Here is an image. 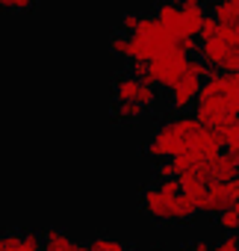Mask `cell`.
I'll return each instance as SVG.
<instances>
[{"label":"cell","mask_w":239,"mask_h":251,"mask_svg":"<svg viewBox=\"0 0 239 251\" xmlns=\"http://www.w3.org/2000/svg\"><path fill=\"white\" fill-rule=\"evenodd\" d=\"M218 151H221V136H218V130L204 127V124H201V130L192 136V142H189V148H186L183 154H189V157H195V160H201V163H210Z\"/></svg>","instance_id":"9"},{"label":"cell","mask_w":239,"mask_h":251,"mask_svg":"<svg viewBox=\"0 0 239 251\" xmlns=\"http://www.w3.org/2000/svg\"><path fill=\"white\" fill-rule=\"evenodd\" d=\"M183 251H213V245H210V242H204V239H198V242L183 245Z\"/></svg>","instance_id":"28"},{"label":"cell","mask_w":239,"mask_h":251,"mask_svg":"<svg viewBox=\"0 0 239 251\" xmlns=\"http://www.w3.org/2000/svg\"><path fill=\"white\" fill-rule=\"evenodd\" d=\"M112 95L115 100H133V103H142L145 109L157 103V89L133 74H121L115 83H112Z\"/></svg>","instance_id":"8"},{"label":"cell","mask_w":239,"mask_h":251,"mask_svg":"<svg viewBox=\"0 0 239 251\" xmlns=\"http://www.w3.org/2000/svg\"><path fill=\"white\" fill-rule=\"evenodd\" d=\"M195 118L204 124V127H213V130H221L227 124H236L239 121V95L236 92H227L215 83V77L210 74L198 92V100H195Z\"/></svg>","instance_id":"2"},{"label":"cell","mask_w":239,"mask_h":251,"mask_svg":"<svg viewBox=\"0 0 239 251\" xmlns=\"http://www.w3.org/2000/svg\"><path fill=\"white\" fill-rule=\"evenodd\" d=\"M221 71H239V48H230L224 62H221Z\"/></svg>","instance_id":"25"},{"label":"cell","mask_w":239,"mask_h":251,"mask_svg":"<svg viewBox=\"0 0 239 251\" xmlns=\"http://www.w3.org/2000/svg\"><path fill=\"white\" fill-rule=\"evenodd\" d=\"M154 18L163 24V27H168L177 39H183V21H180V6L174 3V0H166V3H160L157 6V12H154Z\"/></svg>","instance_id":"14"},{"label":"cell","mask_w":239,"mask_h":251,"mask_svg":"<svg viewBox=\"0 0 239 251\" xmlns=\"http://www.w3.org/2000/svg\"><path fill=\"white\" fill-rule=\"evenodd\" d=\"M210 177L213 180H233L239 177V154L233 151H218L213 160H210Z\"/></svg>","instance_id":"10"},{"label":"cell","mask_w":239,"mask_h":251,"mask_svg":"<svg viewBox=\"0 0 239 251\" xmlns=\"http://www.w3.org/2000/svg\"><path fill=\"white\" fill-rule=\"evenodd\" d=\"M139 21H142L139 12H124V18H121V30H124V33H133V30L139 27Z\"/></svg>","instance_id":"26"},{"label":"cell","mask_w":239,"mask_h":251,"mask_svg":"<svg viewBox=\"0 0 239 251\" xmlns=\"http://www.w3.org/2000/svg\"><path fill=\"white\" fill-rule=\"evenodd\" d=\"M201 130V121L198 118H189V115H174L168 121H163L160 127L151 133L148 145H145V154L154 157V160H174L177 154H183L192 142V136Z\"/></svg>","instance_id":"3"},{"label":"cell","mask_w":239,"mask_h":251,"mask_svg":"<svg viewBox=\"0 0 239 251\" xmlns=\"http://www.w3.org/2000/svg\"><path fill=\"white\" fill-rule=\"evenodd\" d=\"M186 65H189V50H183V48H177V45H174V48L163 50L160 56L148 59L145 83H151L154 89H171V86L183 77Z\"/></svg>","instance_id":"5"},{"label":"cell","mask_w":239,"mask_h":251,"mask_svg":"<svg viewBox=\"0 0 239 251\" xmlns=\"http://www.w3.org/2000/svg\"><path fill=\"white\" fill-rule=\"evenodd\" d=\"M210 74H213V71H210L201 59H189V65H186L183 77L168 89V92H171V95H168L171 109H177V112L192 109V106H195V100H198V92H201V86H204V80H207Z\"/></svg>","instance_id":"6"},{"label":"cell","mask_w":239,"mask_h":251,"mask_svg":"<svg viewBox=\"0 0 239 251\" xmlns=\"http://www.w3.org/2000/svg\"><path fill=\"white\" fill-rule=\"evenodd\" d=\"M218 136H221V145H224L227 151L239 154V121H236V124H227V127H221Z\"/></svg>","instance_id":"17"},{"label":"cell","mask_w":239,"mask_h":251,"mask_svg":"<svg viewBox=\"0 0 239 251\" xmlns=\"http://www.w3.org/2000/svg\"><path fill=\"white\" fill-rule=\"evenodd\" d=\"M33 3H36V0H0V6L9 9V12H27Z\"/></svg>","instance_id":"24"},{"label":"cell","mask_w":239,"mask_h":251,"mask_svg":"<svg viewBox=\"0 0 239 251\" xmlns=\"http://www.w3.org/2000/svg\"><path fill=\"white\" fill-rule=\"evenodd\" d=\"M218 80H221V86L227 92H236L239 95V71H224V74H218Z\"/></svg>","instance_id":"23"},{"label":"cell","mask_w":239,"mask_h":251,"mask_svg":"<svg viewBox=\"0 0 239 251\" xmlns=\"http://www.w3.org/2000/svg\"><path fill=\"white\" fill-rule=\"evenodd\" d=\"M233 45H227V42H221L218 36L215 39H204L201 42V48H198V59L207 65V68H221V62H224V56H227V50H230Z\"/></svg>","instance_id":"12"},{"label":"cell","mask_w":239,"mask_h":251,"mask_svg":"<svg viewBox=\"0 0 239 251\" xmlns=\"http://www.w3.org/2000/svg\"><path fill=\"white\" fill-rule=\"evenodd\" d=\"M142 115H145V106L133 103V100H115V106H112V118L118 124H139Z\"/></svg>","instance_id":"15"},{"label":"cell","mask_w":239,"mask_h":251,"mask_svg":"<svg viewBox=\"0 0 239 251\" xmlns=\"http://www.w3.org/2000/svg\"><path fill=\"white\" fill-rule=\"evenodd\" d=\"M230 213H233V216H236V219H239V198H236V201H233V204H230Z\"/></svg>","instance_id":"29"},{"label":"cell","mask_w":239,"mask_h":251,"mask_svg":"<svg viewBox=\"0 0 239 251\" xmlns=\"http://www.w3.org/2000/svg\"><path fill=\"white\" fill-rule=\"evenodd\" d=\"M204 18H207V9L201 6V0H186V3H180V21H183V36L186 39L198 36Z\"/></svg>","instance_id":"11"},{"label":"cell","mask_w":239,"mask_h":251,"mask_svg":"<svg viewBox=\"0 0 239 251\" xmlns=\"http://www.w3.org/2000/svg\"><path fill=\"white\" fill-rule=\"evenodd\" d=\"M42 245H45V251H86V245L74 242V239H71L65 230H59V227H48L45 236H42Z\"/></svg>","instance_id":"13"},{"label":"cell","mask_w":239,"mask_h":251,"mask_svg":"<svg viewBox=\"0 0 239 251\" xmlns=\"http://www.w3.org/2000/svg\"><path fill=\"white\" fill-rule=\"evenodd\" d=\"M177 3H186V0H177Z\"/></svg>","instance_id":"30"},{"label":"cell","mask_w":239,"mask_h":251,"mask_svg":"<svg viewBox=\"0 0 239 251\" xmlns=\"http://www.w3.org/2000/svg\"><path fill=\"white\" fill-rule=\"evenodd\" d=\"M218 39L227 42V45H233V48H239V24H230V27L218 24Z\"/></svg>","instance_id":"20"},{"label":"cell","mask_w":239,"mask_h":251,"mask_svg":"<svg viewBox=\"0 0 239 251\" xmlns=\"http://www.w3.org/2000/svg\"><path fill=\"white\" fill-rule=\"evenodd\" d=\"M213 18L221 27L239 24V0H215V3H213Z\"/></svg>","instance_id":"16"},{"label":"cell","mask_w":239,"mask_h":251,"mask_svg":"<svg viewBox=\"0 0 239 251\" xmlns=\"http://www.w3.org/2000/svg\"><path fill=\"white\" fill-rule=\"evenodd\" d=\"M18 248V233H3L0 236V251H15Z\"/></svg>","instance_id":"27"},{"label":"cell","mask_w":239,"mask_h":251,"mask_svg":"<svg viewBox=\"0 0 239 251\" xmlns=\"http://www.w3.org/2000/svg\"><path fill=\"white\" fill-rule=\"evenodd\" d=\"M109 50L115 53V56H130V36H112L109 39Z\"/></svg>","instance_id":"19"},{"label":"cell","mask_w":239,"mask_h":251,"mask_svg":"<svg viewBox=\"0 0 239 251\" xmlns=\"http://www.w3.org/2000/svg\"><path fill=\"white\" fill-rule=\"evenodd\" d=\"M198 36H201V39H215V36H218V21H215L213 15H207L204 24H201V30H198Z\"/></svg>","instance_id":"21"},{"label":"cell","mask_w":239,"mask_h":251,"mask_svg":"<svg viewBox=\"0 0 239 251\" xmlns=\"http://www.w3.org/2000/svg\"><path fill=\"white\" fill-rule=\"evenodd\" d=\"M213 251H239V236H236V233L221 236V239L213 245Z\"/></svg>","instance_id":"22"},{"label":"cell","mask_w":239,"mask_h":251,"mask_svg":"<svg viewBox=\"0 0 239 251\" xmlns=\"http://www.w3.org/2000/svg\"><path fill=\"white\" fill-rule=\"evenodd\" d=\"M142 210L145 216L157 219V222H189L198 213V201L192 195H186L177 183V177H166L157 186H145L142 189Z\"/></svg>","instance_id":"1"},{"label":"cell","mask_w":239,"mask_h":251,"mask_svg":"<svg viewBox=\"0 0 239 251\" xmlns=\"http://www.w3.org/2000/svg\"><path fill=\"white\" fill-rule=\"evenodd\" d=\"M239 198V177L233 180H210L204 189V198L198 204V213L207 216H218L224 210H230V204Z\"/></svg>","instance_id":"7"},{"label":"cell","mask_w":239,"mask_h":251,"mask_svg":"<svg viewBox=\"0 0 239 251\" xmlns=\"http://www.w3.org/2000/svg\"><path fill=\"white\" fill-rule=\"evenodd\" d=\"M174 45H177V36H174L168 27H163L157 18H142L139 27L130 33V56H127V59H142V62H148V59L160 56L163 50H168V48H174Z\"/></svg>","instance_id":"4"},{"label":"cell","mask_w":239,"mask_h":251,"mask_svg":"<svg viewBox=\"0 0 239 251\" xmlns=\"http://www.w3.org/2000/svg\"><path fill=\"white\" fill-rule=\"evenodd\" d=\"M15 251H45L42 236H36V233H18V248Z\"/></svg>","instance_id":"18"}]
</instances>
